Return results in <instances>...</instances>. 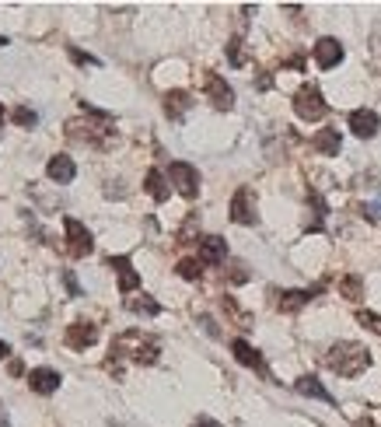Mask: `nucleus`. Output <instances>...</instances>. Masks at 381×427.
I'll return each mask as SVG.
<instances>
[{"mask_svg": "<svg viewBox=\"0 0 381 427\" xmlns=\"http://www.w3.org/2000/svg\"><path fill=\"white\" fill-rule=\"evenodd\" d=\"M193 235H196V218H189V225H186V228L179 232V242H189Z\"/></svg>", "mask_w": 381, "mask_h": 427, "instance_id": "obj_30", "label": "nucleus"}, {"mask_svg": "<svg viewBox=\"0 0 381 427\" xmlns=\"http://www.w3.org/2000/svg\"><path fill=\"white\" fill-rule=\"evenodd\" d=\"M11 119H15L18 126H25V130L39 123V116H36V112H32L29 105H15V109H11Z\"/></svg>", "mask_w": 381, "mask_h": 427, "instance_id": "obj_24", "label": "nucleus"}, {"mask_svg": "<svg viewBox=\"0 0 381 427\" xmlns=\"http://www.w3.org/2000/svg\"><path fill=\"white\" fill-rule=\"evenodd\" d=\"M67 137L70 140H81L88 147H98V151H105V147L116 144L112 119L105 112H98V109H88V119H70L67 123Z\"/></svg>", "mask_w": 381, "mask_h": 427, "instance_id": "obj_1", "label": "nucleus"}, {"mask_svg": "<svg viewBox=\"0 0 381 427\" xmlns=\"http://www.w3.org/2000/svg\"><path fill=\"white\" fill-rule=\"evenodd\" d=\"M294 112H297L301 119H308V123H318V119L329 112V105H325V98H322V91H318L315 84H304V88H297V95H294Z\"/></svg>", "mask_w": 381, "mask_h": 427, "instance_id": "obj_4", "label": "nucleus"}, {"mask_svg": "<svg viewBox=\"0 0 381 427\" xmlns=\"http://www.w3.org/2000/svg\"><path fill=\"white\" fill-rule=\"evenodd\" d=\"M357 322H360L364 329H371V333H378V336H381V315H374V312H364V308H360V312H357Z\"/></svg>", "mask_w": 381, "mask_h": 427, "instance_id": "obj_26", "label": "nucleus"}, {"mask_svg": "<svg viewBox=\"0 0 381 427\" xmlns=\"http://www.w3.org/2000/svg\"><path fill=\"white\" fill-rule=\"evenodd\" d=\"M109 267L119 270V291H123V294H130V291L140 287V274L133 270L130 256H109Z\"/></svg>", "mask_w": 381, "mask_h": 427, "instance_id": "obj_11", "label": "nucleus"}, {"mask_svg": "<svg viewBox=\"0 0 381 427\" xmlns=\"http://www.w3.org/2000/svg\"><path fill=\"white\" fill-rule=\"evenodd\" d=\"M231 221L234 225H255V193L248 186H241L231 196Z\"/></svg>", "mask_w": 381, "mask_h": 427, "instance_id": "obj_8", "label": "nucleus"}, {"mask_svg": "<svg viewBox=\"0 0 381 427\" xmlns=\"http://www.w3.org/2000/svg\"><path fill=\"white\" fill-rule=\"evenodd\" d=\"M311 301V291H283L280 294V312H297V308H304Z\"/></svg>", "mask_w": 381, "mask_h": 427, "instance_id": "obj_21", "label": "nucleus"}, {"mask_svg": "<svg viewBox=\"0 0 381 427\" xmlns=\"http://www.w3.org/2000/svg\"><path fill=\"white\" fill-rule=\"evenodd\" d=\"M378 126H381V119H378V112L374 109H353L350 112V130L357 133V137H374L378 133Z\"/></svg>", "mask_w": 381, "mask_h": 427, "instance_id": "obj_10", "label": "nucleus"}, {"mask_svg": "<svg viewBox=\"0 0 381 427\" xmlns=\"http://www.w3.org/2000/svg\"><path fill=\"white\" fill-rule=\"evenodd\" d=\"M227 260V242L221 235H210V239H200V263L207 267H217Z\"/></svg>", "mask_w": 381, "mask_h": 427, "instance_id": "obj_14", "label": "nucleus"}, {"mask_svg": "<svg viewBox=\"0 0 381 427\" xmlns=\"http://www.w3.org/2000/svg\"><path fill=\"white\" fill-rule=\"evenodd\" d=\"M168 179L175 182V189H179L186 200H193V196L200 193V172H196L189 161H172V165H168Z\"/></svg>", "mask_w": 381, "mask_h": 427, "instance_id": "obj_6", "label": "nucleus"}, {"mask_svg": "<svg viewBox=\"0 0 381 427\" xmlns=\"http://www.w3.org/2000/svg\"><path fill=\"white\" fill-rule=\"evenodd\" d=\"M0 427H11V420H8V410L0 406Z\"/></svg>", "mask_w": 381, "mask_h": 427, "instance_id": "obj_34", "label": "nucleus"}, {"mask_svg": "<svg viewBox=\"0 0 381 427\" xmlns=\"http://www.w3.org/2000/svg\"><path fill=\"white\" fill-rule=\"evenodd\" d=\"M0 126H4V105H0Z\"/></svg>", "mask_w": 381, "mask_h": 427, "instance_id": "obj_36", "label": "nucleus"}, {"mask_svg": "<svg viewBox=\"0 0 381 427\" xmlns=\"http://www.w3.org/2000/svg\"><path fill=\"white\" fill-rule=\"evenodd\" d=\"M196 427H221V424H217V420H210V417H200V420H196Z\"/></svg>", "mask_w": 381, "mask_h": 427, "instance_id": "obj_31", "label": "nucleus"}, {"mask_svg": "<svg viewBox=\"0 0 381 427\" xmlns=\"http://www.w3.org/2000/svg\"><path fill=\"white\" fill-rule=\"evenodd\" d=\"M165 112H168L172 119L186 116V112H189V95H186V91H168V95H165Z\"/></svg>", "mask_w": 381, "mask_h": 427, "instance_id": "obj_20", "label": "nucleus"}, {"mask_svg": "<svg viewBox=\"0 0 381 427\" xmlns=\"http://www.w3.org/2000/svg\"><path fill=\"white\" fill-rule=\"evenodd\" d=\"M353 427H378V424H374V420H371V417H360V420H357V424H353Z\"/></svg>", "mask_w": 381, "mask_h": 427, "instance_id": "obj_33", "label": "nucleus"}, {"mask_svg": "<svg viewBox=\"0 0 381 427\" xmlns=\"http://www.w3.org/2000/svg\"><path fill=\"white\" fill-rule=\"evenodd\" d=\"M46 175H50L53 182L67 186V182H74V175H77V165H74V158H67V154H57V158H50V165H46Z\"/></svg>", "mask_w": 381, "mask_h": 427, "instance_id": "obj_16", "label": "nucleus"}, {"mask_svg": "<svg viewBox=\"0 0 381 427\" xmlns=\"http://www.w3.org/2000/svg\"><path fill=\"white\" fill-rule=\"evenodd\" d=\"M22 371H25V364H22V361L15 357V361H11V375H22Z\"/></svg>", "mask_w": 381, "mask_h": 427, "instance_id": "obj_32", "label": "nucleus"}, {"mask_svg": "<svg viewBox=\"0 0 381 427\" xmlns=\"http://www.w3.org/2000/svg\"><path fill=\"white\" fill-rule=\"evenodd\" d=\"M339 60H343L339 39H318V43H315V63H318L322 70H332Z\"/></svg>", "mask_w": 381, "mask_h": 427, "instance_id": "obj_13", "label": "nucleus"}, {"mask_svg": "<svg viewBox=\"0 0 381 427\" xmlns=\"http://www.w3.org/2000/svg\"><path fill=\"white\" fill-rule=\"evenodd\" d=\"M8 354H11V347H8L4 340H0V357H8Z\"/></svg>", "mask_w": 381, "mask_h": 427, "instance_id": "obj_35", "label": "nucleus"}, {"mask_svg": "<svg viewBox=\"0 0 381 427\" xmlns=\"http://www.w3.org/2000/svg\"><path fill=\"white\" fill-rule=\"evenodd\" d=\"M67 347L70 350H88L95 340H98V326H91V322H74V326H67Z\"/></svg>", "mask_w": 381, "mask_h": 427, "instance_id": "obj_9", "label": "nucleus"}, {"mask_svg": "<svg viewBox=\"0 0 381 427\" xmlns=\"http://www.w3.org/2000/svg\"><path fill=\"white\" fill-rule=\"evenodd\" d=\"M325 364H329L336 375H343V378H357V375H364V371L371 368V354H367V347H360V343H336V347L325 354Z\"/></svg>", "mask_w": 381, "mask_h": 427, "instance_id": "obj_2", "label": "nucleus"}, {"mask_svg": "<svg viewBox=\"0 0 381 427\" xmlns=\"http://www.w3.org/2000/svg\"><path fill=\"white\" fill-rule=\"evenodd\" d=\"M238 46H241V43L231 39V46H227V60H231V63H241V50H238Z\"/></svg>", "mask_w": 381, "mask_h": 427, "instance_id": "obj_29", "label": "nucleus"}, {"mask_svg": "<svg viewBox=\"0 0 381 427\" xmlns=\"http://www.w3.org/2000/svg\"><path fill=\"white\" fill-rule=\"evenodd\" d=\"M200 267H203L200 260H179V267H175V270H179V277H182V280H200V274H203Z\"/></svg>", "mask_w": 381, "mask_h": 427, "instance_id": "obj_25", "label": "nucleus"}, {"mask_svg": "<svg viewBox=\"0 0 381 427\" xmlns=\"http://www.w3.org/2000/svg\"><path fill=\"white\" fill-rule=\"evenodd\" d=\"M144 189H147V193H151L158 203H165V200L172 196V189H168V182H165V175H161L158 168H151V172H147V179H144Z\"/></svg>", "mask_w": 381, "mask_h": 427, "instance_id": "obj_19", "label": "nucleus"}, {"mask_svg": "<svg viewBox=\"0 0 381 427\" xmlns=\"http://www.w3.org/2000/svg\"><path fill=\"white\" fill-rule=\"evenodd\" d=\"M203 88H207V98H210V102H214L221 112L234 105V91H231V84H227L221 74L207 70V74H203Z\"/></svg>", "mask_w": 381, "mask_h": 427, "instance_id": "obj_7", "label": "nucleus"}, {"mask_svg": "<svg viewBox=\"0 0 381 427\" xmlns=\"http://www.w3.org/2000/svg\"><path fill=\"white\" fill-rule=\"evenodd\" d=\"M126 308H130V312H140V315H158V312H161V305H158L154 298H147V294H144V298H130Z\"/></svg>", "mask_w": 381, "mask_h": 427, "instance_id": "obj_23", "label": "nucleus"}, {"mask_svg": "<svg viewBox=\"0 0 381 427\" xmlns=\"http://www.w3.org/2000/svg\"><path fill=\"white\" fill-rule=\"evenodd\" d=\"M231 354H234V361H238V364H245V368H252V371H259V375H269V371H266V361H262V354H259L252 343H245V340H234V343H231Z\"/></svg>", "mask_w": 381, "mask_h": 427, "instance_id": "obj_12", "label": "nucleus"}, {"mask_svg": "<svg viewBox=\"0 0 381 427\" xmlns=\"http://www.w3.org/2000/svg\"><path fill=\"white\" fill-rule=\"evenodd\" d=\"M60 371H53V368H36V371H29V385H32V392H39V396H50V392H57L60 389Z\"/></svg>", "mask_w": 381, "mask_h": 427, "instance_id": "obj_15", "label": "nucleus"}, {"mask_svg": "<svg viewBox=\"0 0 381 427\" xmlns=\"http://www.w3.org/2000/svg\"><path fill=\"white\" fill-rule=\"evenodd\" d=\"M126 350L133 354L137 364H154L158 361V343L144 340L140 333H123V336L112 340V354H126Z\"/></svg>", "mask_w": 381, "mask_h": 427, "instance_id": "obj_3", "label": "nucleus"}, {"mask_svg": "<svg viewBox=\"0 0 381 427\" xmlns=\"http://www.w3.org/2000/svg\"><path fill=\"white\" fill-rule=\"evenodd\" d=\"M294 389L301 392V396H311V399H322V403H332V396L325 392V385L315 378V375H301L297 382H294Z\"/></svg>", "mask_w": 381, "mask_h": 427, "instance_id": "obj_18", "label": "nucleus"}, {"mask_svg": "<svg viewBox=\"0 0 381 427\" xmlns=\"http://www.w3.org/2000/svg\"><path fill=\"white\" fill-rule=\"evenodd\" d=\"M339 294H343L346 301H360V294H364V284H360V277H357V274L343 277V280H339Z\"/></svg>", "mask_w": 381, "mask_h": 427, "instance_id": "obj_22", "label": "nucleus"}, {"mask_svg": "<svg viewBox=\"0 0 381 427\" xmlns=\"http://www.w3.org/2000/svg\"><path fill=\"white\" fill-rule=\"evenodd\" d=\"M64 284H67V291H70V298H81L84 291H81V284L74 280V274L70 270H64Z\"/></svg>", "mask_w": 381, "mask_h": 427, "instance_id": "obj_28", "label": "nucleus"}, {"mask_svg": "<svg viewBox=\"0 0 381 427\" xmlns=\"http://www.w3.org/2000/svg\"><path fill=\"white\" fill-rule=\"evenodd\" d=\"M311 144H315V151H318V154H325V158H336V154H339V147H343L339 130H318Z\"/></svg>", "mask_w": 381, "mask_h": 427, "instance_id": "obj_17", "label": "nucleus"}, {"mask_svg": "<svg viewBox=\"0 0 381 427\" xmlns=\"http://www.w3.org/2000/svg\"><path fill=\"white\" fill-rule=\"evenodd\" d=\"M70 60L81 63V67H98V60H95L91 53H81V50H74V46H70Z\"/></svg>", "mask_w": 381, "mask_h": 427, "instance_id": "obj_27", "label": "nucleus"}, {"mask_svg": "<svg viewBox=\"0 0 381 427\" xmlns=\"http://www.w3.org/2000/svg\"><path fill=\"white\" fill-rule=\"evenodd\" d=\"M64 232H67V253L74 256V260H84V256H91V249H95V239H91V232L77 221V218H64Z\"/></svg>", "mask_w": 381, "mask_h": 427, "instance_id": "obj_5", "label": "nucleus"}]
</instances>
